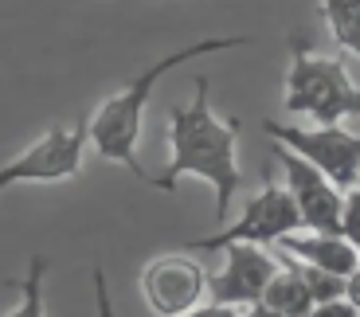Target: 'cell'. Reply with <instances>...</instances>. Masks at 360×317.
I'll return each mask as SVG.
<instances>
[{
    "label": "cell",
    "mask_w": 360,
    "mask_h": 317,
    "mask_svg": "<svg viewBox=\"0 0 360 317\" xmlns=\"http://www.w3.org/2000/svg\"><path fill=\"white\" fill-rule=\"evenodd\" d=\"M212 82L200 75L196 98L188 106H169V169L153 176V188L172 192L184 176H200L216 188V224L224 227L231 196L243 184L239 172V118H219L212 110Z\"/></svg>",
    "instance_id": "6da1fadb"
},
{
    "label": "cell",
    "mask_w": 360,
    "mask_h": 317,
    "mask_svg": "<svg viewBox=\"0 0 360 317\" xmlns=\"http://www.w3.org/2000/svg\"><path fill=\"white\" fill-rule=\"evenodd\" d=\"M137 286H141L145 306L157 317H188L192 309L204 306L200 298L207 294V271L180 254H161L153 263H145Z\"/></svg>",
    "instance_id": "9c48e42d"
},
{
    "label": "cell",
    "mask_w": 360,
    "mask_h": 317,
    "mask_svg": "<svg viewBox=\"0 0 360 317\" xmlns=\"http://www.w3.org/2000/svg\"><path fill=\"white\" fill-rule=\"evenodd\" d=\"M251 44L247 36H231V39H196V44L180 47V51H169L165 59H157L153 67L137 71V79H129L117 94H110L90 122V145L94 153L106 157V161L122 164L126 172L141 176V161H137V141H141V122H145V106L153 98V86L161 82L165 71L172 67H184L200 55H219V51H231V47H243Z\"/></svg>",
    "instance_id": "7a4b0ae2"
},
{
    "label": "cell",
    "mask_w": 360,
    "mask_h": 317,
    "mask_svg": "<svg viewBox=\"0 0 360 317\" xmlns=\"http://www.w3.org/2000/svg\"><path fill=\"white\" fill-rule=\"evenodd\" d=\"M274 145H286L290 153L306 157L309 164L329 176L341 192H352L360 184V134L345 126L306 129V126H282V122H262Z\"/></svg>",
    "instance_id": "8992f818"
},
{
    "label": "cell",
    "mask_w": 360,
    "mask_h": 317,
    "mask_svg": "<svg viewBox=\"0 0 360 317\" xmlns=\"http://www.w3.org/2000/svg\"><path fill=\"white\" fill-rule=\"evenodd\" d=\"M282 271V259L270 254L266 247H251V243H239V247H227L224 251V266L207 274V302L216 306H259L266 286L278 278Z\"/></svg>",
    "instance_id": "52a82bcc"
},
{
    "label": "cell",
    "mask_w": 360,
    "mask_h": 317,
    "mask_svg": "<svg viewBox=\"0 0 360 317\" xmlns=\"http://www.w3.org/2000/svg\"><path fill=\"white\" fill-rule=\"evenodd\" d=\"M274 161L286 172V188L294 196L306 231H321V235H341V212H345V192L325 176L317 164L306 157L290 153L286 145H274Z\"/></svg>",
    "instance_id": "ba28073f"
},
{
    "label": "cell",
    "mask_w": 360,
    "mask_h": 317,
    "mask_svg": "<svg viewBox=\"0 0 360 317\" xmlns=\"http://www.w3.org/2000/svg\"><path fill=\"white\" fill-rule=\"evenodd\" d=\"M47 259L44 254H32L27 263V274L20 282V306L8 309L4 317H44V278H47Z\"/></svg>",
    "instance_id": "4fadbf2b"
},
{
    "label": "cell",
    "mask_w": 360,
    "mask_h": 317,
    "mask_svg": "<svg viewBox=\"0 0 360 317\" xmlns=\"http://www.w3.org/2000/svg\"><path fill=\"white\" fill-rule=\"evenodd\" d=\"M278 259H282V263H290L297 274H302V282L309 286V294H314L317 306H325V302H341L345 294H349V278H341V274L306 266V263H297V259H290V254H278Z\"/></svg>",
    "instance_id": "5bb4252c"
},
{
    "label": "cell",
    "mask_w": 360,
    "mask_h": 317,
    "mask_svg": "<svg viewBox=\"0 0 360 317\" xmlns=\"http://www.w3.org/2000/svg\"><path fill=\"white\" fill-rule=\"evenodd\" d=\"M278 254H290V259H297V263L317 266V271H329V274H341V278H352V274L360 271V251L345 235L297 231V235H286L278 243Z\"/></svg>",
    "instance_id": "30bf717a"
},
{
    "label": "cell",
    "mask_w": 360,
    "mask_h": 317,
    "mask_svg": "<svg viewBox=\"0 0 360 317\" xmlns=\"http://www.w3.org/2000/svg\"><path fill=\"white\" fill-rule=\"evenodd\" d=\"M262 302H266L270 309L286 313V317H309V313L317 309V302H314V294H309V286L302 282V274H297L290 263H282L278 278L266 286Z\"/></svg>",
    "instance_id": "8fae6325"
},
{
    "label": "cell",
    "mask_w": 360,
    "mask_h": 317,
    "mask_svg": "<svg viewBox=\"0 0 360 317\" xmlns=\"http://www.w3.org/2000/svg\"><path fill=\"white\" fill-rule=\"evenodd\" d=\"M309 317H360V309L341 298V302H325V306H317Z\"/></svg>",
    "instance_id": "e0dca14e"
},
{
    "label": "cell",
    "mask_w": 360,
    "mask_h": 317,
    "mask_svg": "<svg viewBox=\"0 0 360 317\" xmlns=\"http://www.w3.org/2000/svg\"><path fill=\"white\" fill-rule=\"evenodd\" d=\"M290 51L294 59L286 71V91H282V106L290 114L309 118L317 129L341 126L345 118L360 114V86L349 79L345 59L309 51L306 39H290Z\"/></svg>",
    "instance_id": "3957f363"
},
{
    "label": "cell",
    "mask_w": 360,
    "mask_h": 317,
    "mask_svg": "<svg viewBox=\"0 0 360 317\" xmlns=\"http://www.w3.org/2000/svg\"><path fill=\"white\" fill-rule=\"evenodd\" d=\"M90 145V122L51 126L36 145H27L16 161L0 169V188L12 184H59L82 172V153Z\"/></svg>",
    "instance_id": "5b68a950"
},
{
    "label": "cell",
    "mask_w": 360,
    "mask_h": 317,
    "mask_svg": "<svg viewBox=\"0 0 360 317\" xmlns=\"http://www.w3.org/2000/svg\"><path fill=\"white\" fill-rule=\"evenodd\" d=\"M341 235L360 251V188L345 192V212H341Z\"/></svg>",
    "instance_id": "9a60e30c"
},
{
    "label": "cell",
    "mask_w": 360,
    "mask_h": 317,
    "mask_svg": "<svg viewBox=\"0 0 360 317\" xmlns=\"http://www.w3.org/2000/svg\"><path fill=\"white\" fill-rule=\"evenodd\" d=\"M302 212H297L290 188H282L274 176L266 172L262 188L247 200L243 216L235 219L231 227H219L216 235H204V239H188V251L200 254H212V251H227V247H239V243H251V247H278L286 235H297L302 231Z\"/></svg>",
    "instance_id": "277c9868"
},
{
    "label": "cell",
    "mask_w": 360,
    "mask_h": 317,
    "mask_svg": "<svg viewBox=\"0 0 360 317\" xmlns=\"http://www.w3.org/2000/svg\"><path fill=\"white\" fill-rule=\"evenodd\" d=\"M90 278H94V317H117L114 298H110V290H106V271H102V266H94V271H90Z\"/></svg>",
    "instance_id": "2e32d148"
},
{
    "label": "cell",
    "mask_w": 360,
    "mask_h": 317,
    "mask_svg": "<svg viewBox=\"0 0 360 317\" xmlns=\"http://www.w3.org/2000/svg\"><path fill=\"white\" fill-rule=\"evenodd\" d=\"M188 317H243L239 309H231V306H216V302H204L200 309H192Z\"/></svg>",
    "instance_id": "ac0fdd59"
},
{
    "label": "cell",
    "mask_w": 360,
    "mask_h": 317,
    "mask_svg": "<svg viewBox=\"0 0 360 317\" xmlns=\"http://www.w3.org/2000/svg\"><path fill=\"white\" fill-rule=\"evenodd\" d=\"M356 188H360V184H356Z\"/></svg>",
    "instance_id": "44dd1931"
},
{
    "label": "cell",
    "mask_w": 360,
    "mask_h": 317,
    "mask_svg": "<svg viewBox=\"0 0 360 317\" xmlns=\"http://www.w3.org/2000/svg\"><path fill=\"white\" fill-rule=\"evenodd\" d=\"M345 302H352V306L360 309V271L349 278V294H345Z\"/></svg>",
    "instance_id": "ffe728a7"
},
{
    "label": "cell",
    "mask_w": 360,
    "mask_h": 317,
    "mask_svg": "<svg viewBox=\"0 0 360 317\" xmlns=\"http://www.w3.org/2000/svg\"><path fill=\"white\" fill-rule=\"evenodd\" d=\"M243 317H286V313H278V309H270L266 302H259V306H247Z\"/></svg>",
    "instance_id": "d6986e66"
},
{
    "label": "cell",
    "mask_w": 360,
    "mask_h": 317,
    "mask_svg": "<svg viewBox=\"0 0 360 317\" xmlns=\"http://www.w3.org/2000/svg\"><path fill=\"white\" fill-rule=\"evenodd\" d=\"M317 8H321L333 39L341 44V51L360 59V0H321Z\"/></svg>",
    "instance_id": "7c38bea8"
}]
</instances>
